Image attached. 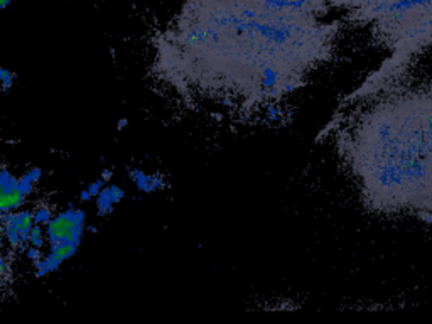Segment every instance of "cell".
I'll return each mask as SVG.
<instances>
[{
	"mask_svg": "<svg viewBox=\"0 0 432 324\" xmlns=\"http://www.w3.org/2000/svg\"><path fill=\"white\" fill-rule=\"evenodd\" d=\"M41 177H43V169L31 167L24 176L19 177V182H17V188L16 189H19L22 194L29 198L31 193L36 188V184H38V182L41 181Z\"/></svg>",
	"mask_w": 432,
	"mask_h": 324,
	"instance_id": "6",
	"label": "cell"
},
{
	"mask_svg": "<svg viewBox=\"0 0 432 324\" xmlns=\"http://www.w3.org/2000/svg\"><path fill=\"white\" fill-rule=\"evenodd\" d=\"M26 255H27V258H29L32 263L39 262V260L44 257L43 249H39V246H34V245L27 246V249H26Z\"/></svg>",
	"mask_w": 432,
	"mask_h": 324,
	"instance_id": "13",
	"label": "cell"
},
{
	"mask_svg": "<svg viewBox=\"0 0 432 324\" xmlns=\"http://www.w3.org/2000/svg\"><path fill=\"white\" fill-rule=\"evenodd\" d=\"M117 199H115L112 186H105L102 189V193L96 196V214L98 216H108L110 213L113 211Z\"/></svg>",
	"mask_w": 432,
	"mask_h": 324,
	"instance_id": "7",
	"label": "cell"
},
{
	"mask_svg": "<svg viewBox=\"0 0 432 324\" xmlns=\"http://www.w3.org/2000/svg\"><path fill=\"white\" fill-rule=\"evenodd\" d=\"M16 78H17L16 73L7 70V68H0V83H2L4 93H7V91L12 88L14 83H16Z\"/></svg>",
	"mask_w": 432,
	"mask_h": 324,
	"instance_id": "11",
	"label": "cell"
},
{
	"mask_svg": "<svg viewBox=\"0 0 432 324\" xmlns=\"http://www.w3.org/2000/svg\"><path fill=\"white\" fill-rule=\"evenodd\" d=\"M326 14H280L259 0H186L160 34L159 80L196 107L257 110L279 122V102L333 56L338 26Z\"/></svg>",
	"mask_w": 432,
	"mask_h": 324,
	"instance_id": "1",
	"label": "cell"
},
{
	"mask_svg": "<svg viewBox=\"0 0 432 324\" xmlns=\"http://www.w3.org/2000/svg\"><path fill=\"white\" fill-rule=\"evenodd\" d=\"M86 228V213L81 208L70 207L66 211L56 214L51 221L46 225V235H48L49 249L58 246L66 241L81 245L83 234Z\"/></svg>",
	"mask_w": 432,
	"mask_h": 324,
	"instance_id": "4",
	"label": "cell"
},
{
	"mask_svg": "<svg viewBox=\"0 0 432 324\" xmlns=\"http://www.w3.org/2000/svg\"><path fill=\"white\" fill-rule=\"evenodd\" d=\"M105 186H107V181H103L102 177H100V179L91 181L90 184L86 186V189H88V193L91 194V198H96V196L102 193V189L105 188Z\"/></svg>",
	"mask_w": 432,
	"mask_h": 324,
	"instance_id": "12",
	"label": "cell"
},
{
	"mask_svg": "<svg viewBox=\"0 0 432 324\" xmlns=\"http://www.w3.org/2000/svg\"><path fill=\"white\" fill-rule=\"evenodd\" d=\"M44 226L41 225H34L31 230L29 235V245L39 246V249H43V246L48 244V235H46V230H43Z\"/></svg>",
	"mask_w": 432,
	"mask_h": 324,
	"instance_id": "10",
	"label": "cell"
},
{
	"mask_svg": "<svg viewBox=\"0 0 432 324\" xmlns=\"http://www.w3.org/2000/svg\"><path fill=\"white\" fill-rule=\"evenodd\" d=\"M125 125H127V120L123 118V120H120V123H118V129H122V127H125Z\"/></svg>",
	"mask_w": 432,
	"mask_h": 324,
	"instance_id": "16",
	"label": "cell"
},
{
	"mask_svg": "<svg viewBox=\"0 0 432 324\" xmlns=\"http://www.w3.org/2000/svg\"><path fill=\"white\" fill-rule=\"evenodd\" d=\"M128 177H130L135 188L142 191V193H155V191L164 189L165 186L163 174H147V172L140 171V169H130Z\"/></svg>",
	"mask_w": 432,
	"mask_h": 324,
	"instance_id": "5",
	"label": "cell"
},
{
	"mask_svg": "<svg viewBox=\"0 0 432 324\" xmlns=\"http://www.w3.org/2000/svg\"><path fill=\"white\" fill-rule=\"evenodd\" d=\"M348 19L371 34L389 58L356 91L351 105L402 80L413 63L432 48V0H331Z\"/></svg>",
	"mask_w": 432,
	"mask_h": 324,
	"instance_id": "3",
	"label": "cell"
},
{
	"mask_svg": "<svg viewBox=\"0 0 432 324\" xmlns=\"http://www.w3.org/2000/svg\"><path fill=\"white\" fill-rule=\"evenodd\" d=\"M112 174H113L112 169H103V171H102V179L108 182L110 179H112Z\"/></svg>",
	"mask_w": 432,
	"mask_h": 324,
	"instance_id": "14",
	"label": "cell"
},
{
	"mask_svg": "<svg viewBox=\"0 0 432 324\" xmlns=\"http://www.w3.org/2000/svg\"><path fill=\"white\" fill-rule=\"evenodd\" d=\"M355 103L334 139L361 203L432 223V80L397 81Z\"/></svg>",
	"mask_w": 432,
	"mask_h": 324,
	"instance_id": "2",
	"label": "cell"
},
{
	"mask_svg": "<svg viewBox=\"0 0 432 324\" xmlns=\"http://www.w3.org/2000/svg\"><path fill=\"white\" fill-rule=\"evenodd\" d=\"M17 182H19V179H17L12 172H9V169L6 166L0 169V191H2V194H7L16 189Z\"/></svg>",
	"mask_w": 432,
	"mask_h": 324,
	"instance_id": "8",
	"label": "cell"
},
{
	"mask_svg": "<svg viewBox=\"0 0 432 324\" xmlns=\"http://www.w3.org/2000/svg\"><path fill=\"white\" fill-rule=\"evenodd\" d=\"M11 4H12V0H0V7L2 9H7Z\"/></svg>",
	"mask_w": 432,
	"mask_h": 324,
	"instance_id": "15",
	"label": "cell"
},
{
	"mask_svg": "<svg viewBox=\"0 0 432 324\" xmlns=\"http://www.w3.org/2000/svg\"><path fill=\"white\" fill-rule=\"evenodd\" d=\"M32 214H34L36 225H41V226H46L54 218L53 209L49 207H46V204H41V207L36 208L34 211H32Z\"/></svg>",
	"mask_w": 432,
	"mask_h": 324,
	"instance_id": "9",
	"label": "cell"
}]
</instances>
